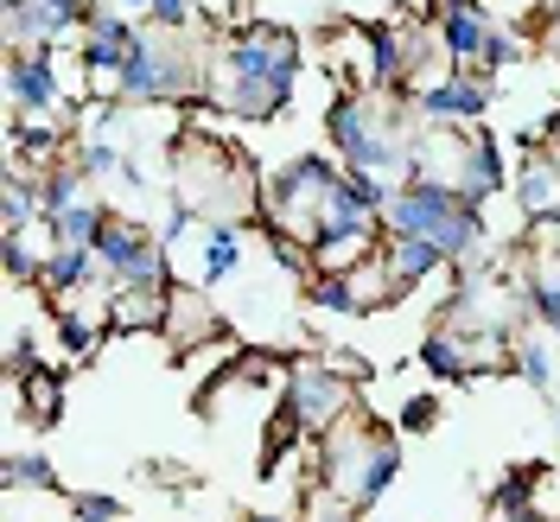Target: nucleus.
I'll return each instance as SVG.
<instances>
[{
  "label": "nucleus",
  "instance_id": "1",
  "mask_svg": "<svg viewBox=\"0 0 560 522\" xmlns=\"http://www.w3.org/2000/svg\"><path fill=\"white\" fill-rule=\"evenodd\" d=\"M205 90L236 121H275L300 90V38L287 26H261V20L230 26V38L210 51Z\"/></svg>",
  "mask_w": 560,
  "mask_h": 522
},
{
  "label": "nucleus",
  "instance_id": "2",
  "mask_svg": "<svg viewBox=\"0 0 560 522\" xmlns=\"http://www.w3.org/2000/svg\"><path fill=\"white\" fill-rule=\"evenodd\" d=\"M318 459H325V465H318V478L338 490V497H350L357 510H376V503H383V490L401 478V440H395V427L363 420L357 408L325 433Z\"/></svg>",
  "mask_w": 560,
  "mask_h": 522
},
{
  "label": "nucleus",
  "instance_id": "3",
  "mask_svg": "<svg viewBox=\"0 0 560 522\" xmlns=\"http://www.w3.org/2000/svg\"><path fill=\"white\" fill-rule=\"evenodd\" d=\"M383 223H388V236H427V243H440L453 262H471L485 248V205L458 198L446 178H408L395 192V205L383 210Z\"/></svg>",
  "mask_w": 560,
  "mask_h": 522
},
{
  "label": "nucleus",
  "instance_id": "4",
  "mask_svg": "<svg viewBox=\"0 0 560 522\" xmlns=\"http://www.w3.org/2000/svg\"><path fill=\"white\" fill-rule=\"evenodd\" d=\"M338 178H345V160H338V153H293V160H280V173L268 178V192H261L268 230L287 236V243H300V248H313L318 217L331 205Z\"/></svg>",
  "mask_w": 560,
  "mask_h": 522
},
{
  "label": "nucleus",
  "instance_id": "5",
  "mask_svg": "<svg viewBox=\"0 0 560 522\" xmlns=\"http://www.w3.org/2000/svg\"><path fill=\"white\" fill-rule=\"evenodd\" d=\"M121 103H178V96H198L205 90V65L191 58L185 33H166V26H147L140 45L128 51V65L115 77Z\"/></svg>",
  "mask_w": 560,
  "mask_h": 522
},
{
  "label": "nucleus",
  "instance_id": "6",
  "mask_svg": "<svg viewBox=\"0 0 560 522\" xmlns=\"http://www.w3.org/2000/svg\"><path fill=\"white\" fill-rule=\"evenodd\" d=\"M96 255H103L108 287H173V255L160 243V230H147L140 217L108 210L103 236H96Z\"/></svg>",
  "mask_w": 560,
  "mask_h": 522
},
{
  "label": "nucleus",
  "instance_id": "7",
  "mask_svg": "<svg viewBox=\"0 0 560 522\" xmlns=\"http://www.w3.org/2000/svg\"><path fill=\"white\" fill-rule=\"evenodd\" d=\"M350 383H357V376H350L345 363H306V357H300V363L287 370V402H280V415L293 420L306 440H325V433L350 415Z\"/></svg>",
  "mask_w": 560,
  "mask_h": 522
},
{
  "label": "nucleus",
  "instance_id": "8",
  "mask_svg": "<svg viewBox=\"0 0 560 522\" xmlns=\"http://www.w3.org/2000/svg\"><path fill=\"white\" fill-rule=\"evenodd\" d=\"M7 108L13 115H65L58 45H13L7 51Z\"/></svg>",
  "mask_w": 560,
  "mask_h": 522
},
{
  "label": "nucleus",
  "instance_id": "9",
  "mask_svg": "<svg viewBox=\"0 0 560 522\" xmlns=\"http://www.w3.org/2000/svg\"><path fill=\"white\" fill-rule=\"evenodd\" d=\"M415 108L427 128H471L490 108V70H446L427 90H415Z\"/></svg>",
  "mask_w": 560,
  "mask_h": 522
},
{
  "label": "nucleus",
  "instance_id": "10",
  "mask_svg": "<svg viewBox=\"0 0 560 522\" xmlns=\"http://www.w3.org/2000/svg\"><path fill=\"white\" fill-rule=\"evenodd\" d=\"M446 185H453L458 198H471V205H490L497 192H503V147L485 135V128H453V140H446Z\"/></svg>",
  "mask_w": 560,
  "mask_h": 522
},
{
  "label": "nucleus",
  "instance_id": "11",
  "mask_svg": "<svg viewBox=\"0 0 560 522\" xmlns=\"http://www.w3.org/2000/svg\"><path fill=\"white\" fill-rule=\"evenodd\" d=\"M490 33H497V20H490L478 0H440L433 7V38H440V51H446V65L453 70H471L485 58Z\"/></svg>",
  "mask_w": 560,
  "mask_h": 522
},
{
  "label": "nucleus",
  "instance_id": "12",
  "mask_svg": "<svg viewBox=\"0 0 560 522\" xmlns=\"http://www.w3.org/2000/svg\"><path fill=\"white\" fill-rule=\"evenodd\" d=\"M160 332H166L173 350H198L223 332V313H217V300H210L205 280H173V293H166V325H160Z\"/></svg>",
  "mask_w": 560,
  "mask_h": 522
},
{
  "label": "nucleus",
  "instance_id": "13",
  "mask_svg": "<svg viewBox=\"0 0 560 522\" xmlns=\"http://www.w3.org/2000/svg\"><path fill=\"white\" fill-rule=\"evenodd\" d=\"M140 33H147V26H135V13L96 7L90 26H83V70H90V77H121L128 51L140 45Z\"/></svg>",
  "mask_w": 560,
  "mask_h": 522
},
{
  "label": "nucleus",
  "instance_id": "14",
  "mask_svg": "<svg viewBox=\"0 0 560 522\" xmlns=\"http://www.w3.org/2000/svg\"><path fill=\"white\" fill-rule=\"evenodd\" d=\"M103 275V255L83 243H51L45 248V268H38V287L51 293V300H65V293H90Z\"/></svg>",
  "mask_w": 560,
  "mask_h": 522
},
{
  "label": "nucleus",
  "instance_id": "15",
  "mask_svg": "<svg viewBox=\"0 0 560 522\" xmlns=\"http://www.w3.org/2000/svg\"><path fill=\"white\" fill-rule=\"evenodd\" d=\"M516 205L528 223H560V166L555 153H528L516 173Z\"/></svg>",
  "mask_w": 560,
  "mask_h": 522
},
{
  "label": "nucleus",
  "instance_id": "16",
  "mask_svg": "<svg viewBox=\"0 0 560 522\" xmlns=\"http://www.w3.org/2000/svg\"><path fill=\"white\" fill-rule=\"evenodd\" d=\"M383 262H388V275H395V287L408 293V287H420V280H433L453 255L440 243H427V236H388L383 243Z\"/></svg>",
  "mask_w": 560,
  "mask_h": 522
},
{
  "label": "nucleus",
  "instance_id": "17",
  "mask_svg": "<svg viewBox=\"0 0 560 522\" xmlns=\"http://www.w3.org/2000/svg\"><path fill=\"white\" fill-rule=\"evenodd\" d=\"M255 217H230V223H210L205 230V255H198V280L205 287H223V280L243 268V236Z\"/></svg>",
  "mask_w": 560,
  "mask_h": 522
},
{
  "label": "nucleus",
  "instance_id": "18",
  "mask_svg": "<svg viewBox=\"0 0 560 522\" xmlns=\"http://www.w3.org/2000/svg\"><path fill=\"white\" fill-rule=\"evenodd\" d=\"M166 293H173V287H115L108 325H115V332H160V325H166Z\"/></svg>",
  "mask_w": 560,
  "mask_h": 522
},
{
  "label": "nucleus",
  "instance_id": "19",
  "mask_svg": "<svg viewBox=\"0 0 560 522\" xmlns=\"http://www.w3.org/2000/svg\"><path fill=\"white\" fill-rule=\"evenodd\" d=\"M13 408L33 420V427H58V415H65V376L38 363L33 376H20V383H13Z\"/></svg>",
  "mask_w": 560,
  "mask_h": 522
},
{
  "label": "nucleus",
  "instance_id": "20",
  "mask_svg": "<svg viewBox=\"0 0 560 522\" xmlns=\"http://www.w3.org/2000/svg\"><path fill=\"white\" fill-rule=\"evenodd\" d=\"M51 325H58V338H65L70 357H83V350L103 345V332H108V306L83 313V306H77V293H65V300H58V313H51Z\"/></svg>",
  "mask_w": 560,
  "mask_h": 522
},
{
  "label": "nucleus",
  "instance_id": "21",
  "mask_svg": "<svg viewBox=\"0 0 560 522\" xmlns=\"http://www.w3.org/2000/svg\"><path fill=\"white\" fill-rule=\"evenodd\" d=\"M103 223H108V205H103V198H77V205H65L58 217H45L51 243H83V248H96Z\"/></svg>",
  "mask_w": 560,
  "mask_h": 522
},
{
  "label": "nucleus",
  "instance_id": "22",
  "mask_svg": "<svg viewBox=\"0 0 560 522\" xmlns=\"http://www.w3.org/2000/svg\"><path fill=\"white\" fill-rule=\"evenodd\" d=\"M77 198H90V173H83L77 153H70V160H58L51 173L38 178V205H45V217H58V210L77 205Z\"/></svg>",
  "mask_w": 560,
  "mask_h": 522
},
{
  "label": "nucleus",
  "instance_id": "23",
  "mask_svg": "<svg viewBox=\"0 0 560 522\" xmlns=\"http://www.w3.org/2000/svg\"><path fill=\"white\" fill-rule=\"evenodd\" d=\"M535 472H541V465H516L503 485L490 490V522H523L528 517V503H535Z\"/></svg>",
  "mask_w": 560,
  "mask_h": 522
},
{
  "label": "nucleus",
  "instance_id": "24",
  "mask_svg": "<svg viewBox=\"0 0 560 522\" xmlns=\"http://www.w3.org/2000/svg\"><path fill=\"white\" fill-rule=\"evenodd\" d=\"M306 300H313L318 313H363V306H357V280H350V268H318V275L306 280Z\"/></svg>",
  "mask_w": 560,
  "mask_h": 522
},
{
  "label": "nucleus",
  "instance_id": "25",
  "mask_svg": "<svg viewBox=\"0 0 560 522\" xmlns=\"http://www.w3.org/2000/svg\"><path fill=\"white\" fill-rule=\"evenodd\" d=\"M528 313L541 318V325H548V318H560V255H541V262H535V275H528Z\"/></svg>",
  "mask_w": 560,
  "mask_h": 522
},
{
  "label": "nucleus",
  "instance_id": "26",
  "mask_svg": "<svg viewBox=\"0 0 560 522\" xmlns=\"http://www.w3.org/2000/svg\"><path fill=\"white\" fill-rule=\"evenodd\" d=\"M0 485L7 490H58V472H51L45 453H13L0 465Z\"/></svg>",
  "mask_w": 560,
  "mask_h": 522
},
{
  "label": "nucleus",
  "instance_id": "27",
  "mask_svg": "<svg viewBox=\"0 0 560 522\" xmlns=\"http://www.w3.org/2000/svg\"><path fill=\"white\" fill-rule=\"evenodd\" d=\"M516 376H523L528 388H541V395H555V350L541 345V338H528V345L516 350Z\"/></svg>",
  "mask_w": 560,
  "mask_h": 522
},
{
  "label": "nucleus",
  "instance_id": "28",
  "mask_svg": "<svg viewBox=\"0 0 560 522\" xmlns=\"http://www.w3.org/2000/svg\"><path fill=\"white\" fill-rule=\"evenodd\" d=\"M121 160H128V153H121L115 140H96V135L77 147V166L90 173V185H96V178H121Z\"/></svg>",
  "mask_w": 560,
  "mask_h": 522
},
{
  "label": "nucleus",
  "instance_id": "29",
  "mask_svg": "<svg viewBox=\"0 0 560 522\" xmlns=\"http://www.w3.org/2000/svg\"><path fill=\"white\" fill-rule=\"evenodd\" d=\"M0 255H7V275L13 280H38V268H45V255H33V236L26 230H7Z\"/></svg>",
  "mask_w": 560,
  "mask_h": 522
},
{
  "label": "nucleus",
  "instance_id": "30",
  "mask_svg": "<svg viewBox=\"0 0 560 522\" xmlns=\"http://www.w3.org/2000/svg\"><path fill=\"white\" fill-rule=\"evenodd\" d=\"M357 517H363V510L325 485V490H313V497H306V517H300V522H357Z\"/></svg>",
  "mask_w": 560,
  "mask_h": 522
},
{
  "label": "nucleus",
  "instance_id": "31",
  "mask_svg": "<svg viewBox=\"0 0 560 522\" xmlns=\"http://www.w3.org/2000/svg\"><path fill=\"white\" fill-rule=\"evenodd\" d=\"M523 51H528V38L516 33V26H497V33H490V45H485V58H478V65H485V70H503V65H516Z\"/></svg>",
  "mask_w": 560,
  "mask_h": 522
},
{
  "label": "nucleus",
  "instance_id": "32",
  "mask_svg": "<svg viewBox=\"0 0 560 522\" xmlns=\"http://www.w3.org/2000/svg\"><path fill=\"white\" fill-rule=\"evenodd\" d=\"M70 522H121V497H96V490H77V497H70Z\"/></svg>",
  "mask_w": 560,
  "mask_h": 522
},
{
  "label": "nucleus",
  "instance_id": "33",
  "mask_svg": "<svg viewBox=\"0 0 560 522\" xmlns=\"http://www.w3.org/2000/svg\"><path fill=\"white\" fill-rule=\"evenodd\" d=\"M433 420H440V402H433V395H408L401 415H395V427H401V433H427Z\"/></svg>",
  "mask_w": 560,
  "mask_h": 522
},
{
  "label": "nucleus",
  "instance_id": "34",
  "mask_svg": "<svg viewBox=\"0 0 560 522\" xmlns=\"http://www.w3.org/2000/svg\"><path fill=\"white\" fill-rule=\"evenodd\" d=\"M191 0H153V13H147V26H166V33H191Z\"/></svg>",
  "mask_w": 560,
  "mask_h": 522
},
{
  "label": "nucleus",
  "instance_id": "35",
  "mask_svg": "<svg viewBox=\"0 0 560 522\" xmlns=\"http://www.w3.org/2000/svg\"><path fill=\"white\" fill-rule=\"evenodd\" d=\"M191 223H198V210H191V205H173V210H166V223H160V243L173 248L178 236H185V230H191Z\"/></svg>",
  "mask_w": 560,
  "mask_h": 522
},
{
  "label": "nucleus",
  "instance_id": "36",
  "mask_svg": "<svg viewBox=\"0 0 560 522\" xmlns=\"http://www.w3.org/2000/svg\"><path fill=\"white\" fill-rule=\"evenodd\" d=\"M115 7H121V13H140V20L153 13V0H115Z\"/></svg>",
  "mask_w": 560,
  "mask_h": 522
},
{
  "label": "nucleus",
  "instance_id": "37",
  "mask_svg": "<svg viewBox=\"0 0 560 522\" xmlns=\"http://www.w3.org/2000/svg\"><path fill=\"white\" fill-rule=\"evenodd\" d=\"M548 38L560 45V0H548Z\"/></svg>",
  "mask_w": 560,
  "mask_h": 522
},
{
  "label": "nucleus",
  "instance_id": "38",
  "mask_svg": "<svg viewBox=\"0 0 560 522\" xmlns=\"http://www.w3.org/2000/svg\"><path fill=\"white\" fill-rule=\"evenodd\" d=\"M243 522H300V517H243Z\"/></svg>",
  "mask_w": 560,
  "mask_h": 522
},
{
  "label": "nucleus",
  "instance_id": "39",
  "mask_svg": "<svg viewBox=\"0 0 560 522\" xmlns=\"http://www.w3.org/2000/svg\"><path fill=\"white\" fill-rule=\"evenodd\" d=\"M548 338H555V345H560V318H548Z\"/></svg>",
  "mask_w": 560,
  "mask_h": 522
},
{
  "label": "nucleus",
  "instance_id": "40",
  "mask_svg": "<svg viewBox=\"0 0 560 522\" xmlns=\"http://www.w3.org/2000/svg\"><path fill=\"white\" fill-rule=\"evenodd\" d=\"M548 153H555V166H560V135H555V147H548Z\"/></svg>",
  "mask_w": 560,
  "mask_h": 522
},
{
  "label": "nucleus",
  "instance_id": "41",
  "mask_svg": "<svg viewBox=\"0 0 560 522\" xmlns=\"http://www.w3.org/2000/svg\"><path fill=\"white\" fill-rule=\"evenodd\" d=\"M555 427H560V408H555Z\"/></svg>",
  "mask_w": 560,
  "mask_h": 522
}]
</instances>
